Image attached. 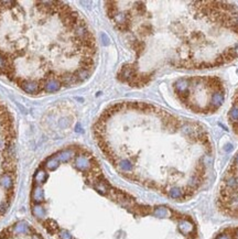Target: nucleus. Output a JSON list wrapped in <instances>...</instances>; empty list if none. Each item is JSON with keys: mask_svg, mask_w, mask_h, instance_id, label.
Segmentation results:
<instances>
[{"mask_svg": "<svg viewBox=\"0 0 238 239\" xmlns=\"http://www.w3.org/2000/svg\"><path fill=\"white\" fill-rule=\"evenodd\" d=\"M116 28L136 53L118 77L135 86L159 69H207L238 60V8L226 1L106 2Z\"/></svg>", "mask_w": 238, "mask_h": 239, "instance_id": "obj_1", "label": "nucleus"}, {"mask_svg": "<svg viewBox=\"0 0 238 239\" xmlns=\"http://www.w3.org/2000/svg\"><path fill=\"white\" fill-rule=\"evenodd\" d=\"M216 239H230V237L227 234H220V236L216 237Z\"/></svg>", "mask_w": 238, "mask_h": 239, "instance_id": "obj_3", "label": "nucleus"}, {"mask_svg": "<svg viewBox=\"0 0 238 239\" xmlns=\"http://www.w3.org/2000/svg\"><path fill=\"white\" fill-rule=\"evenodd\" d=\"M174 93L182 105L192 113L210 115L222 106L225 87L217 76H190L176 80Z\"/></svg>", "mask_w": 238, "mask_h": 239, "instance_id": "obj_2", "label": "nucleus"}]
</instances>
